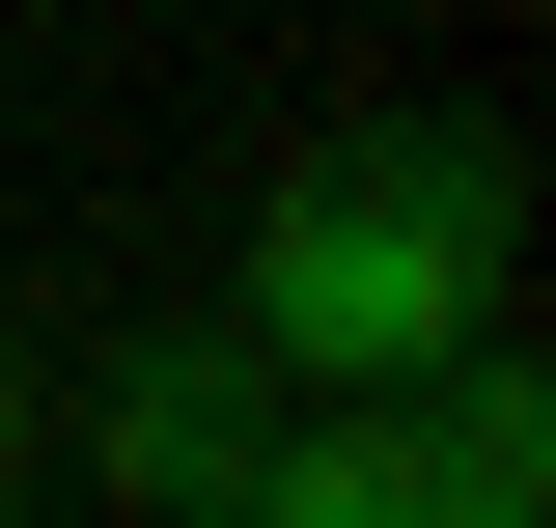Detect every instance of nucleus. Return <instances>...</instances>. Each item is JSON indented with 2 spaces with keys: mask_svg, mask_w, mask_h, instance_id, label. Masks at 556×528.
Instances as JSON below:
<instances>
[{
  "mask_svg": "<svg viewBox=\"0 0 556 528\" xmlns=\"http://www.w3.org/2000/svg\"><path fill=\"white\" fill-rule=\"evenodd\" d=\"M501 278H529V139H473V112H362V139H306V167L251 196L223 334H251L278 390H390V362L501 334Z\"/></svg>",
  "mask_w": 556,
  "mask_h": 528,
  "instance_id": "1",
  "label": "nucleus"
},
{
  "mask_svg": "<svg viewBox=\"0 0 556 528\" xmlns=\"http://www.w3.org/2000/svg\"><path fill=\"white\" fill-rule=\"evenodd\" d=\"M251 445H278V362L251 334H139L112 417H84V473H112L139 528H251Z\"/></svg>",
  "mask_w": 556,
  "mask_h": 528,
  "instance_id": "2",
  "label": "nucleus"
},
{
  "mask_svg": "<svg viewBox=\"0 0 556 528\" xmlns=\"http://www.w3.org/2000/svg\"><path fill=\"white\" fill-rule=\"evenodd\" d=\"M0 501H28V334H0Z\"/></svg>",
  "mask_w": 556,
  "mask_h": 528,
  "instance_id": "3",
  "label": "nucleus"
}]
</instances>
